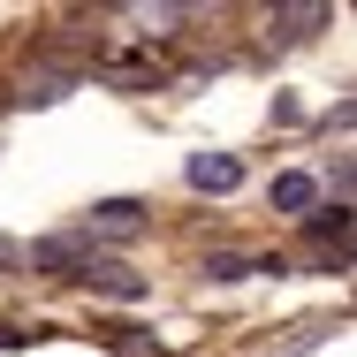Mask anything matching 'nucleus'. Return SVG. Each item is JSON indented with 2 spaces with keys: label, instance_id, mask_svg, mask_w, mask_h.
I'll return each mask as SVG.
<instances>
[{
  "label": "nucleus",
  "instance_id": "f257e3e1",
  "mask_svg": "<svg viewBox=\"0 0 357 357\" xmlns=\"http://www.w3.org/2000/svg\"><path fill=\"white\" fill-rule=\"evenodd\" d=\"M137 228H144V206H137V198H107V206H91V213H84L76 243H130Z\"/></svg>",
  "mask_w": 357,
  "mask_h": 357
},
{
  "label": "nucleus",
  "instance_id": "f03ea898",
  "mask_svg": "<svg viewBox=\"0 0 357 357\" xmlns=\"http://www.w3.org/2000/svg\"><path fill=\"white\" fill-rule=\"evenodd\" d=\"M183 175H190V190H236V183H243V167H236V152H190V167H183Z\"/></svg>",
  "mask_w": 357,
  "mask_h": 357
},
{
  "label": "nucleus",
  "instance_id": "7ed1b4c3",
  "mask_svg": "<svg viewBox=\"0 0 357 357\" xmlns=\"http://www.w3.org/2000/svg\"><path fill=\"white\" fill-rule=\"evenodd\" d=\"M274 206H282V213H312V206H319V183H312V175H274Z\"/></svg>",
  "mask_w": 357,
  "mask_h": 357
},
{
  "label": "nucleus",
  "instance_id": "20e7f679",
  "mask_svg": "<svg viewBox=\"0 0 357 357\" xmlns=\"http://www.w3.org/2000/svg\"><path fill=\"white\" fill-rule=\"evenodd\" d=\"M243 274H259V266L236 259V251H213V259H206V282H243Z\"/></svg>",
  "mask_w": 357,
  "mask_h": 357
},
{
  "label": "nucleus",
  "instance_id": "39448f33",
  "mask_svg": "<svg viewBox=\"0 0 357 357\" xmlns=\"http://www.w3.org/2000/svg\"><path fill=\"white\" fill-rule=\"evenodd\" d=\"M312 23H327V8H289V15H282V38H304Z\"/></svg>",
  "mask_w": 357,
  "mask_h": 357
},
{
  "label": "nucleus",
  "instance_id": "423d86ee",
  "mask_svg": "<svg viewBox=\"0 0 357 357\" xmlns=\"http://www.w3.org/2000/svg\"><path fill=\"white\" fill-rule=\"evenodd\" d=\"M137 23H152V31H167V23H183V8H130Z\"/></svg>",
  "mask_w": 357,
  "mask_h": 357
},
{
  "label": "nucleus",
  "instance_id": "0eeeda50",
  "mask_svg": "<svg viewBox=\"0 0 357 357\" xmlns=\"http://www.w3.org/2000/svg\"><path fill=\"white\" fill-rule=\"evenodd\" d=\"M114 350H122V357H160V350H152V342H137V335H122Z\"/></svg>",
  "mask_w": 357,
  "mask_h": 357
},
{
  "label": "nucleus",
  "instance_id": "6e6552de",
  "mask_svg": "<svg viewBox=\"0 0 357 357\" xmlns=\"http://www.w3.org/2000/svg\"><path fill=\"white\" fill-rule=\"evenodd\" d=\"M0 266H31V259H23V243H8V236H0Z\"/></svg>",
  "mask_w": 357,
  "mask_h": 357
}]
</instances>
